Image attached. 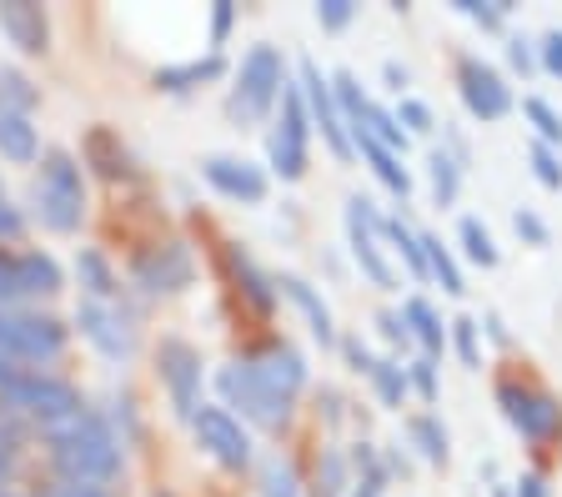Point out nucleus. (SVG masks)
Listing matches in <instances>:
<instances>
[{
  "mask_svg": "<svg viewBox=\"0 0 562 497\" xmlns=\"http://www.w3.org/2000/svg\"><path fill=\"white\" fill-rule=\"evenodd\" d=\"M50 438V462L66 477V487H105L121 477V438L111 422L95 413L70 417L66 427L46 432Z\"/></svg>",
  "mask_w": 562,
  "mask_h": 497,
  "instance_id": "1",
  "label": "nucleus"
},
{
  "mask_svg": "<svg viewBox=\"0 0 562 497\" xmlns=\"http://www.w3.org/2000/svg\"><path fill=\"white\" fill-rule=\"evenodd\" d=\"M35 212L50 231H76L86 216V181L70 151H50L35 177Z\"/></svg>",
  "mask_w": 562,
  "mask_h": 497,
  "instance_id": "2",
  "label": "nucleus"
},
{
  "mask_svg": "<svg viewBox=\"0 0 562 497\" xmlns=\"http://www.w3.org/2000/svg\"><path fill=\"white\" fill-rule=\"evenodd\" d=\"M286 76H281V50L277 46H251V56L241 60L232 86V121L236 126H261L277 111Z\"/></svg>",
  "mask_w": 562,
  "mask_h": 497,
  "instance_id": "3",
  "label": "nucleus"
},
{
  "mask_svg": "<svg viewBox=\"0 0 562 497\" xmlns=\"http://www.w3.org/2000/svg\"><path fill=\"white\" fill-rule=\"evenodd\" d=\"M0 397H5V407L35 417L46 432H56V427H66L70 417L86 413L81 392L70 387V382H60V377H46V372H15V377L0 387Z\"/></svg>",
  "mask_w": 562,
  "mask_h": 497,
  "instance_id": "4",
  "label": "nucleus"
},
{
  "mask_svg": "<svg viewBox=\"0 0 562 497\" xmlns=\"http://www.w3.org/2000/svg\"><path fill=\"white\" fill-rule=\"evenodd\" d=\"M216 392L226 397V407H236L246 422L267 427V432H281L292 422V397H281L251 362H232V368L216 372Z\"/></svg>",
  "mask_w": 562,
  "mask_h": 497,
  "instance_id": "5",
  "label": "nucleus"
},
{
  "mask_svg": "<svg viewBox=\"0 0 562 497\" xmlns=\"http://www.w3.org/2000/svg\"><path fill=\"white\" fill-rule=\"evenodd\" d=\"M306 131H312V116H306L302 86H286L281 91V116L271 121V136H267V161L281 181L306 177Z\"/></svg>",
  "mask_w": 562,
  "mask_h": 497,
  "instance_id": "6",
  "label": "nucleus"
},
{
  "mask_svg": "<svg viewBox=\"0 0 562 497\" xmlns=\"http://www.w3.org/2000/svg\"><path fill=\"white\" fill-rule=\"evenodd\" d=\"M347 247L362 267V276L382 292H397V272H392V261H386V247H382V216L367 196H351L347 202Z\"/></svg>",
  "mask_w": 562,
  "mask_h": 497,
  "instance_id": "7",
  "label": "nucleus"
},
{
  "mask_svg": "<svg viewBox=\"0 0 562 497\" xmlns=\"http://www.w3.org/2000/svg\"><path fill=\"white\" fill-rule=\"evenodd\" d=\"M497 407L503 417L522 432L527 442H552L562 438V403L552 392H538V387H517V382H497Z\"/></svg>",
  "mask_w": 562,
  "mask_h": 497,
  "instance_id": "8",
  "label": "nucleus"
},
{
  "mask_svg": "<svg viewBox=\"0 0 562 497\" xmlns=\"http://www.w3.org/2000/svg\"><path fill=\"white\" fill-rule=\"evenodd\" d=\"M156 377L166 382L176 413L196 417V407H201V352L196 347L181 342V337H166V342L156 347Z\"/></svg>",
  "mask_w": 562,
  "mask_h": 497,
  "instance_id": "9",
  "label": "nucleus"
},
{
  "mask_svg": "<svg viewBox=\"0 0 562 497\" xmlns=\"http://www.w3.org/2000/svg\"><path fill=\"white\" fill-rule=\"evenodd\" d=\"M302 101H306L312 126L322 131V142L331 146V156H337V161H351V156H357V146H351L347 126H341L337 95H331V76H322V66H316V60H302Z\"/></svg>",
  "mask_w": 562,
  "mask_h": 497,
  "instance_id": "10",
  "label": "nucleus"
},
{
  "mask_svg": "<svg viewBox=\"0 0 562 497\" xmlns=\"http://www.w3.org/2000/svg\"><path fill=\"white\" fill-rule=\"evenodd\" d=\"M457 91H462V106L477 121H503L507 111H513V86L492 71L482 56L457 60Z\"/></svg>",
  "mask_w": 562,
  "mask_h": 497,
  "instance_id": "11",
  "label": "nucleus"
},
{
  "mask_svg": "<svg viewBox=\"0 0 562 497\" xmlns=\"http://www.w3.org/2000/svg\"><path fill=\"white\" fill-rule=\"evenodd\" d=\"M191 427H196V442H201V448H206L216 462H222V467L241 473L246 462H251V438H246V427L236 422L226 407H196Z\"/></svg>",
  "mask_w": 562,
  "mask_h": 497,
  "instance_id": "12",
  "label": "nucleus"
},
{
  "mask_svg": "<svg viewBox=\"0 0 562 497\" xmlns=\"http://www.w3.org/2000/svg\"><path fill=\"white\" fill-rule=\"evenodd\" d=\"M60 352H66V327L56 317H41V312L11 317V357L25 362V372H41Z\"/></svg>",
  "mask_w": 562,
  "mask_h": 497,
  "instance_id": "13",
  "label": "nucleus"
},
{
  "mask_svg": "<svg viewBox=\"0 0 562 497\" xmlns=\"http://www.w3.org/2000/svg\"><path fill=\"white\" fill-rule=\"evenodd\" d=\"M201 177L211 181V191H222L226 202H246V206L267 202V171L241 161V156H206Z\"/></svg>",
  "mask_w": 562,
  "mask_h": 497,
  "instance_id": "14",
  "label": "nucleus"
},
{
  "mask_svg": "<svg viewBox=\"0 0 562 497\" xmlns=\"http://www.w3.org/2000/svg\"><path fill=\"white\" fill-rule=\"evenodd\" d=\"M191 251L181 247V241H166V247H151L146 257L136 261V282L146 286V292H181V286L191 282Z\"/></svg>",
  "mask_w": 562,
  "mask_h": 497,
  "instance_id": "15",
  "label": "nucleus"
},
{
  "mask_svg": "<svg viewBox=\"0 0 562 497\" xmlns=\"http://www.w3.org/2000/svg\"><path fill=\"white\" fill-rule=\"evenodd\" d=\"M76 327H81L86 342H95L111 362H121V357H131V331L126 321L116 317V312L105 307V302H81L76 307Z\"/></svg>",
  "mask_w": 562,
  "mask_h": 497,
  "instance_id": "16",
  "label": "nucleus"
},
{
  "mask_svg": "<svg viewBox=\"0 0 562 497\" xmlns=\"http://www.w3.org/2000/svg\"><path fill=\"white\" fill-rule=\"evenodd\" d=\"M0 31H5V41H11L15 50H25V56H41V50L50 46L46 11H41V5H25V0H5V5H0Z\"/></svg>",
  "mask_w": 562,
  "mask_h": 497,
  "instance_id": "17",
  "label": "nucleus"
},
{
  "mask_svg": "<svg viewBox=\"0 0 562 497\" xmlns=\"http://www.w3.org/2000/svg\"><path fill=\"white\" fill-rule=\"evenodd\" d=\"M277 286H281V296H286V302H292V307L306 317V327H312V337H316V342H322V347H341V337H337V321H331V307H327V302H322V296H316V286H312V282H302V276H292V272H286Z\"/></svg>",
  "mask_w": 562,
  "mask_h": 497,
  "instance_id": "18",
  "label": "nucleus"
},
{
  "mask_svg": "<svg viewBox=\"0 0 562 497\" xmlns=\"http://www.w3.org/2000/svg\"><path fill=\"white\" fill-rule=\"evenodd\" d=\"M251 368H257L281 397H292V403H296V392L306 387V362L292 352V347H271V352H261L257 362H251Z\"/></svg>",
  "mask_w": 562,
  "mask_h": 497,
  "instance_id": "19",
  "label": "nucleus"
},
{
  "mask_svg": "<svg viewBox=\"0 0 562 497\" xmlns=\"http://www.w3.org/2000/svg\"><path fill=\"white\" fill-rule=\"evenodd\" d=\"M402 321H407V337L422 342V357H437L447 347V327L427 296H407V302H402Z\"/></svg>",
  "mask_w": 562,
  "mask_h": 497,
  "instance_id": "20",
  "label": "nucleus"
},
{
  "mask_svg": "<svg viewBox=\"0 0 562 497\" xmlns=\"http://www.w3.org/2000/svg\"><path fill=\"white\" fill-rule=\"evenodd\" d=\"M351 146H357V151H362L367 161H372L376 181H382V187L392 191L397 202H407V196H412V177H407V166H402V156H397V151H386V146H376L372 136H357Z\"/></svg>",
  "mask_w": 562,
  "mask_h": 497,
  "instance_id": "21",
  "label": "nucleus"
},
{
  "mask_svg": "<svg viewBox=\"0 0 562 497\" xmlns=\"http://www.w3.org/2000/svg\"><path fill=\"white\" fill-rule=\"evenodd\" d=\"M0 156L15 166H31L41 156V136H35L31 116H0Z\"/></svg>",
  "mask_w": 562,
  "mask_h": 497,
  "instance_id": "22",
  "label": "nucleus"
},
{
  "mask_svg": "<svg viewBox=\"0 0 562 497\" xmlns=\"http://www.w3.org/2000/svg\"><path fill=\"white\" fill-rule=\"evenodd\" d=\"M407 438H412V448L422 452V458L432 462V467H447V458H452V448H447V427H442V417H432V413H417L407 422Z\"/></svg>",
  "mask_w": 562,
  "mask_h": 497,
  "instance_id": "23",
  "label": "nucleus"
},
{
  "mask_svg": "<svg viewBox=\"0 0 562 497\" xmlns=\"http://www.w3.org/2000/svg\"><path fill=\"white\" fill-rule=\"evenodd\" d=\"M382 237L392 241V251H397L402 261H407V272H412V282H427V251H422V237L412 231L402 216H386L382 222Z\"/></svg>",
  "mask_w": 562,
  "mask_h": 497,
  "instance_id": "24",
  "label": "nucleus"
},
{
  "mask_svg": "<svg viewBox=\"0 0 562 497\" xmlns=\"http://www.w3.org/2000/svg\"><path fill=\"white\" fill-rule=\"evenodd\" d=\"M427 181H432V202L442 206H457V191H462V161L452 151H432L427 156Z\"/></svg>",
  "mask_w": 562,
  "mask_h": 497,
  "instance_id": "25",
  "label": "nucleus"
},
{
  "mask_svg": "<svg viewBox=\"0 0 562 497\" xmlns=\"http://www.w3.org/2000/svg\"><path fill=\"white\" fill-rule=\"evenodd\" d=\"M216 76H222V56H206V60H187V66H161L156 86L161 91H196L201 81H216Z\"/></svg>",
  "mask_w": 562,
  "mask_h": 497,
  "instance_id": "26",
  "label": "nucleus"
},
{
  "mask_svg": "<svg viewBox=\"0 0 562 497\" xmlns=\"http://www.w3.org/2000/svg\"><path fill=\"white\" fill-rule=\"evenodd\" d=\"M422 251H427V276H432L437 286H442L447 296H462L468 292V282H462V267H457V257L442 247L437 237H422Z\"/></svg>",
  "mask_w": 562,
  "mask_h": 497,
  "instance_id": "27",
  "label": "nucleus"
},
{
  "mask_svg": "<svg viewBox=\"0 0 562 497\" xmlns=\"http://www.w3.org/2000/svg\"><path fill=\"white\" fill-rule=\"evenodd\" d=\"M457 241H462L468 261H477V267H497V241H492V231L477 222V216H462V222H457Z\"/></svg>",
  "mask_w": 562,
  "mask_h": 497,
  "instance_id": "28",
  "label": "nucleus"
},
{
  "mask_svg": "<svg viewBox=\"0 0 562 497\" xmlns=\"http://www.w3.org/2000/svg\"><path fill=\"white\" fill-rule=\"evenodd\" d=\"M76 272H81V282L91 286V302L116 296V272H111V261H105L101 251H81V257H76Z\"/></svg>",
  "mask_w": 562,
  "mask_h": 497,
  "instance_id": "29",
  "label": "nucleus"
},
{
  "mask_svg": "<svg viewBox=\"0 0 562 497\" xmlns=\"http://www.w3.org/2000/svg\"><path fill=\"white\" fill-rule=\"evenodd\" d=\"M35 86L21 71H0V116H31L35 106Z\"/></svg>",
  "mask_w": 562,
  "mask_h": 497,
  "instance_id": "30",
  "label": "nucleus"
},
{
  "mask_svg": "<svg viewBox=\"0 0 562 497\" xmlns=\"http://www.w3.org/2000/svg\"><path fill=\"white\" fill-rule=\"evenodd\" d=\"M372 387H376V397H382V407H402V397H407V368L402 362H392V357H382L372 368Z\"/></svg>",
  "mask_w": 562,
  "mask_h": 497,
  "instance_id": "31",
  "label": "nucleus"
},
{
  "mask_svg": "<svg viewBox=\"0 0 562 497\" xmlns=\"http://www.w3.org/2000/svg\"><path fill=\"white\" fill-rule=\"evenodd\" d=\"M261 497H302L296 467L286 458H267V462H261Z\"/></svg>",
  "mask_w": 562,
  "mask_h": 497,
  "instance_id": "32",
  "label": "nucleus"
},
{
  "mask_svg": "<svg viewBox=\"0 0 562 497\" xmlns=\"http://www.w3.org/2000/svg\"><path fill=\"white\" fill-rule=\"evenodd\" d=\"M522 111H527V121L538 126V142L542 146H562V111H552L542 95H527Z\"/></svg>",
  "mask_w": 562,
  "mask_h": 497,
  "instance_id": "33",
  "label": "nucleus"
},
{
  "mask_svg": "<svg viewBox=\"0 0 562 497\" xmlns=\"http://www.w3.org/2000/svg\"><path fill=\"white\" fill-rule=\"evenodd\" d=\"M362 136H372L376 146H386V151H407V131L397 126V116H392V111H382V106H372V116H367V131Z\"/></svg>",
  "mask_w": 562,
  "mask_h": 497,
  "instance_id": "34",
  "label": "nucleus"
},
{
  "mask_svg": "<svg viewBox=\"0 0 562 497\" xmlns=\"http://www.w3.org/2000/svg\"><path fill=\"white\" fill-rule=\"evenodd\" d=\"M447 342L457 347L462 368H482V342H477V321H472V317L447 321Z\"/></svg>",
  "mask_w": 562,
  "mask_h": 497,
  "instance_id": "35",
  "label": "nucleus"
},
{
  "mask_svg": "<svg viewBox=\"0 0 562 497\" xmlns=\"http://www.w3.org/2000/svg\"><path fill=\"white\" fill-rule=\"evenodd\" d=\"M392 116H397V126L407 131V136H432V131H437L432 106H427V101H417V95H402Z\"/></svg>",
  "mask_w": 562,
  "mask_h": 497,
  "instance_id": "36",
  "label": "nucleus"
},
{
  "mask_svg": "<svg viewBox=\"0 0 562 497\" xmlns=\"http://www.w3.org/2000/svg\"><path fill=\"white\" fill-rule=\"evenodd\" d=\"M407 387L417 392L422 403H437V397H442V382H437V362H432V357L407 362Z\"/></svg>",
  "mask_w": 562,
  "mask_h": 497,
  "instance_id": "37",
  "label": "nucleus"
},
{
  "mask_svg": "<svg viewBox=\"0 0 562 497\" xmlns=\"http://www.w3.org/2000/svg\"><path fill=\"white\" fill-rule=\"evenodd\" d=\"M226 261H232L236 282L246 286V296H251V302H257V307H271V286L261 282V272H257V267H251V261H246L241 251H226Z\"/></svg>",
  "mask_w": 562,
  "mask_h": 497,
  "instance_id": "38",
  "label": "nucleus"
},
{
  "mask_svg": "<svg viewBox=\"0 0 562 497\" xmlns=\"http://www.w3.org/2000/svg\"><path fill=\"white\" fill-rule=\"evenodd\" d=\"M527 161H532V177L542 181L548 191H562V156L552 151V146L532 142V151H527Z\"/></svg>",
  "mask_w": 562,
  "mask_h": 497,
  "instance_id": "39",
  "label": "nucleus"
},
{
  "mask_svg": "<svg viewBox=\"0 0 562 497\" xmlns=\"http://www.w3.org/2000/svg\"><path fill=\"white\" fill-rule=\"evenodd\" d=\"M513 231L527 241V247H548V222H542L532 206H517L513 212Z\"/></svg>",
  "mask_w": 562,
  "mask_h": 497,
  "instance_id": "40",
  "label": "nucleus"
},
{
  "mask_svg": "<svg viewBox=\"0 0 562 497\" xmlns=\"http://www.w3.org/2000/svg\"><path fill=\"white\" fill-rule=\"evenodd\" d=\"M457 11L468 15V21H477L482 31H503V15H507V5H482V0H457Z\"/></svg>",
  "mask_w": 562,
  "mask_h": 497,
  "instance_id": "41",
  "label": "nucleus"
},
{
  "mask_svg": "<svg viewBox=\"0 0 562 497\" xmlns=\"http://www.w3.org/2000/svg\"><path fill=\"white\" fill-rule=\"evenodd\" d=\"M507 60H513V71L532 76V71H538V41H527V36H507Z\"/></svg>",
  "mask_w": 562,
  "mask_h": 497,
  "instance_id": "42",
  "label": "nucleus"
},
{
  "mask_svg": "<svg viewBox=\"0 0 562 497\" xmlns=\"http://www.w3.org/2000/svg\"><path fill=\"white\" fill-rule=\"evenodd\" d=\"M351 15H357V5H351V0H322V5H316L322 31H341V25H351Z\"/></svg>",
  "mask_w": 562,
  "mask_h": 497,
  "instance_id": "43",
  "label": "nucleus"
},
{
  "mask_svg": "<svg viewBox=\"0 0 562 497\" xmlns=\"http://www.w3.org/2000/svg\"><path fill=\"white\" fill-rule=\"evenodd\" d=\"M341 357H347V368H351V372H367V377H372L376 357H372V347H367L362 337H341Z\"/></svg>",
  "mask_w": 562,
  "mask_h": 497,
  "instance_id": "44",
  "label": "nucleus"
},
{
  "mask_svg": "<svg viewBox=\"0 0 562 497\" xmlns=\"http://www.w3.org/2000/svg\"><path fill=\"white\" fill-rule=\"evenodd\" d=\"M538 66L562 81V31H548V36L538 41Z\"/></svg>",
  "mask_w": 562,
  "mask_h": 497,
  "instance_id": "45",
  "label": "nucleus"
},
{
  "mask_svg": "<svg viewBox=\"0 0 562 497\" xmlns=\"http://www.w3.org/2000/svg\"><path fill=\"white\" fill-rule=\"evenodd\" d=\"M376 331H382V342H392V347L407 342V321H402V312H376Z\"/></svg>",
  "mask_w": 562,
  "mask_h": 497,
  "instance_id": "46",
  "label": "nucleus"
},
{
  "mask_svg": "<svg viewBox=\"0 0 562 497\" xmlns=\"http://www.w3.org/2000/svg\"><path fill=\"white\" fill-rule=\"evenodd\" d=\"M21 226H25L21 212H15V206L0 196V241H15V237H21Z\"/></svg>",
  "mask_w": 562,
  "mask_h": 497,
  "instance_id": "47",
  "label": "nucleus"
},
{
  "mask_svg": "<svg viewBox=\"0 0 562 497\" xmlns=\"http://www.w3.org/2000/svg\"><path fill=\"white\" fill-rule=\"evenodd\" d=\"M232 5H226V0H222V5H216V15H211V46H222V41H226V31H232Z\"/></svg>",
  "mask_w": 562,
  "mask_h": 497,
  "instance_id": "48",
  "label": "nucleus"
},
{
  "mask_svg": "<svg viewBox=\"0 0 562 497\" xmlns=\"http://www.w3.org/2000/svg\"><path fill=\"white\" fill-rule=\"evenodd\" d=\"M11 467H15V438L11 432H0V483L11 477Z\"/></svg>",
  "mask_w": 562,
  "mask_h": 497,
  "instance_id": "49",
  "label": "nucleus"
},
{
  "mask_svg": "<svg viewBox=\"0 0 562 497\" xmlns=\"http://www.w3.org/2000/svg\"><path fill=\"white\" fill-rule=\"evenodd\" d=\"M386 86H392V91H407V66H397V60H386Z\"/></svg>",
  "mask_w": 562,
  "mask_h": 497,
  "instance_id": "50",
  "label": "nucleus"
},
{
  "mask_svg": "<svg viewBox=\"0 0 562 497\" xmlns=\"http://www.w3.org/2000/svg\"><path fill=\"white\" fill-rule=\"evenodd\" d=\"M517 497H548V487H542L538 473H527L522 483H517Z\"/></svg>",
  "mask_w": 562,
  "mask_h": 497,
  "instance_id": "51",
  "label": "nucleus"
},
{
  "mask_svg": "<svg viewBox=\"0 0 562 497\" xmlns=\"http://www.w3.org/2000/svg\"><path fill=\"white\" fill-rule=\"evenodd\" d=\"M482 327H487V337H492V342H497V347L507 342V331H503V317H497V312H487V321H482Z\"/></svg>",
  "mask_w": 562,
  "mask_h": 497,
  "instance_id": "52",
  "label": "nucleus"
},
{
  "mask_svg": "<svg viewBox=\"0 0 562 497\" xmlns=\"http://www.w3.org/2000/svg\"><path fill=\"white\" fill-rule=\"evenodd\" d=\"M50 497H105V487H56Z\"/></svg>",
  "mask_w": 562,
  "mask_h": 497,
  "instance_id": "53",
  "label": "nucleus"
},
{
  "mask_svg": "<svg viewBox=\"0 0 562 497\" xmlns=\"http://www.w3.org/2000/svg\"><path fill=\"white\" fill-rule=\"evenodd\" d=\"M351 497H382V493H376V487H357V493H351Z\"/></svg>",
  "mask_w": 562,
  "mask_h": 497,
  "instance_id": "54",
  "label": "nucleus"
},
{
  "mask_svg": "<svg viewBox=\"0 0 562 497\" xmlns=\"http://www.w3.org/2000/svg\"><path fill=\"white\" fill-rule=\"evenodd\" d=\"M156 497H171V493H156Z\"/></svg>",
  "mask_w": 562,
  "mask_h": 497,
  "instance_id": "55",
  "label": "nucleus"
},
{
  "mask_svg": "<svg viewBox=\"0 0 562 497\" xmlns=\"http://www.w3.org/2000/svg\"><path fill=\"white\" fill-rule=\"evenodd\" d=\"M316 497H331V493H316Z\"/></svg>",
  "mask_w": 562,
  "mask_h": 497,
  "instance_id": "56",
  "label": "nucleus"
},
{
  "mask_svg": "<svg viewBox=\"0 0 562 497\" xmlns=\"http://www.w3.org/2000/svg\"><path fill=\"white\" fill-rule=\"evenodd\" d=\"M0 497H11V493H0Z\"/></svg>",
  "mask_w": 562,
  "mask_h": 497,
  "instance_id": "57",
  "label": "nucleus"
}]
</instances>
